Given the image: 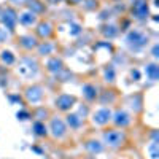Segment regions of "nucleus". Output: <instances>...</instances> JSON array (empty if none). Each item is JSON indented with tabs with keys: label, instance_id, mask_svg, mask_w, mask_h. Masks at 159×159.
<instances>
[{
	"label": "nucleus",
	"instance_id": "obj_16",
	"mask_svg": "<svg viewBox=\"0 0 159 159\" xmlns=\"http://www.w3.org/2000/svg\"><path fill=\"white\" fill-rule=\"evenodd\" d=\"M145 72H147V76L151 80V81H156L157 76H159V67H157L156 64H150V65H147Z\"/></svg>",
	"mask_w": 159,
	"mask_h": 159
},
{
	"label": "nucleus",
	"instance_id": "obj_13",
	"mask_svg": "<svg viewBox=\"0 0 159 159\" xmlns=\"http://www.w3.org/2000/svg\"><path fill=\"white\" fill-rule=\"evenodd\" d=\"M46 67H48V70H49L51 73H59V72L62 70V61L57 59V57H52V59L48 61Z\"/></svg>",
	"mask_w": 159,
	"mask_h": 159
},
{
	"label": "nucleus",
	"instance_id": "obj_29",
	"mask_svg": "<svg viewBox=\"0 0 159 159\" xmlns=\"http://www.w3.org/2000/svg\"><path fill=\"white\" fill-rule=\"evenodd\" d=\"M130 75H132V78H135V80H139V78H140L139 70H132V73H130Z\"/></svg>",
	"mask_w": 159,
	"mask_h": 159
},
{
	"label": "nucleus",
	"instance_id": "obj_20",
	"mask_svg": "<svg viewBox=\"0 0 159 159\" xmlns=\"http://www.w3.org/2000/svg\"><path fill=\"white\" fill-rule=\"evenodd\" d=\"M34 130H35V134L40 135V137H43V135L48 134V130H46L45 124H43V123H40V121H37V123L34 124Z\"/></svg>",
	"mask_w": 159,
	"mask_h": 159
},
{
	"label": "nucleus",
	"instance_id": "obj_30",
	"mask_svg": "<svg viewBox=\"0 0 159 159\" xmlns=\"http://www.w3.org/2000/svg\"><path fill=\"white\" fill-rule=\"evenodd\" d=\"M157 49H159V46L156 45V46L153 48V56H154V57H157V56H159V54H157Z\"/></svg>",
	"mask_w": 159,
	"mask_h": 159
},
{
	"label": "nucleus",
	"instance_id": "obj_25",
	"mask_svg": "<svg viewBox=\"0 0 159 159\" xmlns=\"http://www.w3.org/2000/svg\"><path fill=\"white\" fill-rule=\"evenodd\" d=\"M105 80H107V81H113V80H115V70H113V67H108L107 70H105Z\"/></svg>",
	"mask_w": 159,
	"mask_h": 159
},
{
	"label": "nucleus",
	"instance_id": "obj_15",
	"mask_svg": "<svg viewBox=\"0 0 159 159\" xmlns=\"http://www.w3.org/2000/svg\"><path fill=\"white\" fill-rule=\"evenodd\" d=\"M19 43H21V46H24L25 49H32V48L37 46V40H35L32 35H24V37H21Z\"/></svg>",
	"mask_w": 159,
	"mask_h": 159
},
{
	"label": "nucleus",
	"instance_id": "obj_2",
	"mask_svg": "<svg viewBox=\"0 0 159 159\" xmlns=\"http://www.w3.org/2000/svg\"><path fill=\"white\" fill-rule=\"evenodd\" d=\"M19 73L22 76H27V78H32L38 73V64L35 59L32 57H24L21 59L19 62Z\"/></svg>",
	"mask_w": 159,
	"mask_h": 159
},
{
	"label": "nucleus",
	"instance_id": "obj_6",
	"mask_svg": "<svg viewBox=\"0 0 159 159\" xmlns=\"http://www.w3.org/2000/svg\"><path fill=\"white\" fill-rule=\"evenodd\" d=\"M56 105H57L59 110L67 111V110H70L73 105H75V97H73V96H69V94H62V96L57 97Z\"/></svg>",
	"mask_w": 159,
	"mask_h": 159
},
{
	"label": "nucleus",
	"instance_id": "obj_32",
	"mask_svg": "<svg viewBox=\"0 0 159 159\" xmlns=\"http://www.w3.org/2000/svg\"><path fill=\"white\" fill-rule=\"evenodd\" d=\"M0 15H2V10H0Z\"/></svg>",
	"mask_w": 159,
	"mask_h": 159
},
{
	"label": "nucleus",
	"instance_id": "obj_21",
	"mask_svg": "<svg viewBox=\"0 0 159 159\" xmlns=\"http://www.w3.org/2000/svg\"><path fill=\"white\" fill-rule=\"evenodd\" d=\"M29 8H30V11L34 13H42L43 11V5H40V2H37V0H30L29 2Z\"/></svg>",
	"mask_w": 159,
	"mask_h": 159
},
{
	"label": "nucleus",
	"instance_id": "obj_11",
	"mask_svg": "<svg viewBox=\"0 0 159 159\" xmlns=\"http://www.w3.org/2000/svg\"><path fill=\"white\" fill-rule=\"evenodd\" d=\"M18 21L22 25H32V24H35L37 18H35V15H34L32 11H25V13H22L21 16H18Z\"/></svg>",
	"mask_w": 159,
	"mask_h": 159
},
{
	"label": "nucleus",
	"instance_id": "obj_31",
	"mask_svg": "<svg viewBox=\"0 0 159 159\" xmlns=\"http://www.w3.org/2000/svg\"><path fill=\"white\" fill-rule=\"evenodd\" d=\"M51 3H59V2H62V0H49Z\"/></svg>",
	"mask_w": 159,
	"mask_h": 159
},
{
	"label": "nucleus",
	"instance_id": "obj_3",
	"mask_svg": "<svg viewBox=\"0 0 159 159\" xmlns=\"http://www.w3.org/2000/svg\"><path fill=\"white\" fill-rule=\"evenodd\" d=\"M126 42L130 48H134V49H139V48H143L145 45L148 43V37L145 35L143 32L140 30H132L127 34L126 37Z\"/></svg>",
	"mask_w": 159,
	"mask_h": 159
},
{
	"label": "nucleus",
	"instance_id": "obj_23",
	"mask_svg": "<svg viewBox=\"0 0 159 159\" xmlns=\"http://www.w3.org/2000/svg\"><path fill=\"white\" fill-rule=\"evenodd\" d=\"M52 49H54V46H52L51 43H43V45H40V46H38L40 54H49Z\"/></svg>",
	"mask_w": 159,
	"mask_h": 159
},
{
	"label": "nucleus",
	"instance_id": "obj_17",
	"mask_svg": "<svg viewBox=\"0 0 159 159\" xmlns=\"http://www.w3.org/2000/svg\"><path fill=\"white\" fill-rule=\"evenodd\" d=\"M81 121H83V118H80V115H69L67 116V124L73 129L81 126Z\"/></svg>",
	"mask_w": 159,
	"mask_h": 159
},
{
	"label": "nucleus",
	"instance_id": "obj_26",
	"mask_svg": "<svg viewBox=\"0 0 159 159\" xmlns=\"http://www.w3.org/2000/svg\"><path fill=\"white\" fill-rule=\"evenodd\" d=\"M86 3H88V5H84L86 10H94L97 7V0H86Z\"/></svg>",
	"mask_w": 159,
	"mask_h": 159
},
{
	"label": "nucleus",
	"instance_id": "obj_8",
	"mask_svg": "<svg viewBox=\"0 0 159 159\" xmlns=\"http://www.w3.org/2000/svg\"><path fill=\"white\" fill-rule=\"evenodd\" d=\"M25 97H27L29 102L32 103H37L42 100L43 97V89L40 86H32V88H27V91H25Z\"/></svg>",
	"mask_w": 159,
	"mask_h": 159
},
{
	"label": "nucleus",
	"instance_id": "obj_28",
	"mask_svg": "<svg viewBox=\"0 0 159 159\" xmlns=\"http://www.w3.org/2000/svg\"><path fill=\"white\" fill-rule=\"evenodd\" d=\"M80 32H81V29H80V25H76V24H75V25H72V34H73V35H78Z\"/></svg>",
	"mask_w": 159,
	"mask_h": 159
},
{
	"label": "nucleus",
	"instance_id": "obj_19",
	"mask_svg": "<svg viewBox=\"0 0 159 159\" xmlns=\"http://www.w3.org/2000/svg\"><path fill=\"white\" fill-rule=\"evenodd\" d=\"M102 34L105 37H108V38H113L118 35V29L115 27V25H105V27H102Z\"/></svg>",
	"mask_w": 159,
	"mask_h": 159
},
{
	"label": "nucleus",
	"instance_id": "obj_7",
	"mask_svg": "<svg viewBox=\"0 0 159 159\" xmlns=\"http://www.w3.org/2000/svg\"><path fill=\"white\" fill-rule=\"evenodd\" d=\"M65 124L62 119L59 118H54V119H51V132H52V135H54L56 139H61L65 135Z\"/></svg>",
	"mask_w": 159,
	"mask_h": 159
},
{
	"label": "nucleus",
	"instance_id": "obj_12",
	"mask_svg": "<svg viewBox=\"0 0 159 159\" xmlns=\"http://www.w3.org/2000/svg\"><path fill=\"white\" fill-rule=\"evenodd\" d=\"M37 34L42 37V38H46L52 34V25L49 22H42L38 24V29H37Z\"/></svg>",
	"mask_w": 159,
	"mask_h": 159
},
{
	"label": "nucleus",
	"instance_id": "obj_1",
	"mask_svg": "<svg viewBox=\"0 0 159 159\" xmlns=\"http://www.w3.org/2000/svg\"><path fill=\"white\" fill-rule=\"evenodd\" d=\"M126 140V135L123 130H118V129H111V130H107L103 132V142L108 145V147H121Z\"/></svg>",
	"mask_w": 159,
	"mask_h": 159
},
{
	"label": "nucleus",
	"instance_id": "obj_14",
	"mask_svg": "<svg viewBox=\"0 0 159 159\" xmlns=\"http://www.w3.org/2000/svg\"><path fill=\"white\" fill-rule=\"evenodd\" d=\"M83 96L88 100H94L97 97V88L92 86V84H84L83 86Z\"/></svg>",
	"mask_w": 159,
	"mask_h": 159
},
{
	"label": "nucleus",
	"instance_id": "obj_9",
	"mask_svg": "<svg viewBox=\"0 0 159 159\" xmlns=\"http://www.w3.org/2000/svg\"><path fill=\"white\" fill-rule=\"evenodd\" d=\"M92 119H94V123H96V124L103 126V124H107V123L110 121V119H111V111H110L108 108H100L99 111H96V113H94Z\"/></svg>",
	"mask_w": 159,
	"mask_h": 159
},
{
	"label": "nucleus",
	"instance_id": "obj_5",
	"mask_svg": "<svg viewBox=\"0 0 159 159\" xmlns=\"http://www.w3.org/2000/svg\"><path fill=\"white\" fill-rule=\"evenodd\" d=\"M2 21L3 24L7 25V29H15V25L18 22V15H16V11L15 10H11V8H7L5 11H2Z\"/></svg>",
	"mask_w": 159,
	"mask_h": 159
},
{
	"label": "nucleus",
	"instance_id": "obj_18",
	"mask_svg": "<svg viewBox=\"0 0 159 159\" xmlns=\"http://www.w3.org/2000/svg\"><path fill=\"white\" fill-rule=\"evenodd\" d=\"M86 150H89L91 153H100V151L103 150V147H102V143L91 140V142H88V143H86Z\"/></svg>",
	"mask_w": 159,
	"mask_h": 159
},
{
	"label": "nucleus",
	"instance_id": "obj_27",
	"mask_svg": "<svg viewBox=\"0 0 159 159\" xmlns=\"http://www.w3.org/2000/svg\"><path fill=\"white\" fill-rule=\"evenodd\" d=\"M18 118L24 121V119H29V118H30V113H29V111H24V110H21V111H18Z\"/></svg>",
	"mask_w": 159,
	"mask_h": 159
},
{
	"label": "nucleus",
	"instance_id": "obj_10",
	"mask_svg": "<svg viewBox=\"0 0 159 159\" xmlns=\"http://www.w3.org/2000/svg\"><path fill=\"white\" fill-rule=\"evenodd\" d=\"M113 121H115V124H116V126H119V127H126V126H129V124H130V116H129L126 111L119 110V111H116V113H115Z\"/></svg>",
	"mask_w": 159,
	"mask_h": 159
},
{
	"label": "nucleus",
	"instance_id": "obj_22",
	"mask_svg": "<svg viewBox=\"0 0 159 159\" xmlns=\"http://www.w3.org/2000/svg\"><path fill=\"white\" fill-rule=\"evenodd\" d=\"M2 62L7 64V65H11L13 62H15V56H13L10 51H3L2 52Z\"/></svg>",
	"mask_w": 159,
	"mask_h": 159
},
{
	"label": "nucleus",
	"instance_id": "obj_24",
	"mask_svg": "<svg viewBox=\"0 0 159 159\" xmlns=\"http://www.w3.org/2000/svg\"><path fill=\"white\" fill-rule=\"evenodd\" d=\"M148 150H150V153H151V159H157V142H156V140L151 143V147H150Z\"/></svg>",
	"mask_w": 159,
	"mask_h": 159
},
{
	"label": "nucleus",
	"instance_id": "obj_4",
	"mask_svg": "<svg viewBox=\"0 0 159 159\" xmlns=\"http://www.w3.org/2000/svg\"><path fill=\"white\" fill-rule=\"evenodd\" d=\"M132 13H134V16L137 19H145L148 16V5L145 0H134V7H132Z\"/></svg>",
	"mask_w": 159,
	"mask_h": 159
}]
</instances>
